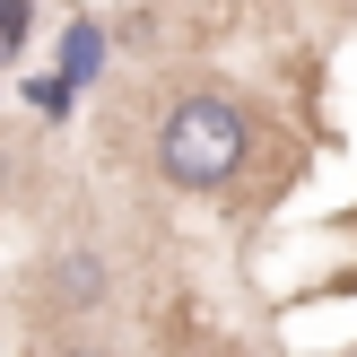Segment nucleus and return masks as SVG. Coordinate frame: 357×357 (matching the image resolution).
<instances>
[{
	"instance_id": "nucleus-3",
	"label": "nucleus",
	"mask_w": 357,
	"mask_h": 357,
	"mask_svg": "<svg viewBox=\"0 0 357 357\" xmlns=\"http://www.w3.org/2000/svg\"><path fill=\"white\" fill-rule=\"evenodd\" d=\"M44 357H114V349H105V340H52Z\"/></svg>"
},
{
	"instance_id": "nucleus-2",
	"label": "nucleus",
	"mask_w": 357,
	"mask_h": 357,
	"mask_svg": "<svg viewBox=\"0 0 357 357\" xmlns=\"http://www.w3.org/2000/svg\"><path fill=\"white\" fill-rule=\"evenodd\" d=\"M52 305H96V288H105V271H96V253H61L52 261Z\"/></svg>"
},
{
	"instance_id": "nucleus-1",
	"label": "nucleus",
	"mask_w": 357,
	"mask_h": 357,
	"mask_svg": "<svg viewBox=\"0 0 357 357\" xmlns=\"http://www.w3.org/2000/svg\"><path fill=\"white\" fill-rule=\"evenodd\" d=\"M244 149H253V122H244L236 96H183L157 131V166H166L174 192H218L236 183Z\"/></svg>"
}]
</instances>
